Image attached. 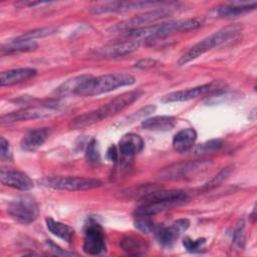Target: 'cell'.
I'll use <instances>...</instances> for the list:
<instances>
[{"instance_id":"obj_1","label":"cell","mask_w":257,"mask_h":257,"mask_svg":"<svg viewBox=\"0 0 257 257\" xmlns=\"http://www.w3.org/2000/svg\"><path fill=\"white\" fill-rule=\"evenodd\" d=\"M143 94V91L141 90H132L124 93H121L120 95L114 97L112 100L107 102L106 104L87 111L85 113L79 114L73 119H71L69 123V127L72 130H79L84 128L86 126H89L93 123H96L102 119L108 118L110 116L115 115L116 113L122 111L126 107H128L132 103H134L141 95Z\"/></svg>"},{"instance_id":"obj_2","label":"cell","mask_w":257,"mask_h":257,"mask_svg":"<svg viewBox=\"0 0 257 257\" xmlns=\"http://www.w3.org/2000/svg\"><path fill=\"white\" fill-rule=\"evenodd\" d=\"M203 21L200 18H190L173 20L169 22H163L161 24H151L149 26L137 28L126 31V35L135 40H152L158 38H164L178 32H185L196 29L202 25Z\"/></svg>"},{"instance_id":"obj_3","label":"cell","mask_w":257,"mask_h":257,"mask_svg":"<svg viewBox=\"0 0 257 257\" xmlns=\"http://www.w3.org/2000/svg\"><path fill=\"white\" fill-rule=\"evenodd\" d=\"M136 78L128 73H108L97 77L90 76L78 88L76 94L81 96H92L115 90L122 86L133 85Z\"/></svg>"},{"instance_id":"obj_4","label":"cell","mask_w":257,"mask_h":257,"mask_svg":"<svg viewBox=\"0 0 257 257\" xmlns=\"http://www.w3.org/2000/svg\"><path fill=\"white\" fill-rule=\"evenodd\" d=\"M240 30H241V26L239 24H232V25H228L226 27L219 29L218 31H216L213 34H211L210 36L202 39L201 41H199L198 43L193 45L188 51H186L178 59V61H177L178 65H180V66L185 65V64L189 63L190 61L203 55L207 51L211 50L212 48L225 43L226 41H228L229 39L234 37L238 32H240Z\"/></svg>"},{"instance_id":"obj_5","label":"cell","mask_w":257,"mask_h":257,"mask_svg":"<svg viewBox=\"0 0 257 257\" xmlns=\"http://www.w3.org/2000/svg\"><path fill=\"white\" fill-rule=\"evenodd\" d=\"M38 184L43 187L66 190V191H83L98 188L102 185L99 180L83 177H44L38 180Z\"/></svg>"},{"instance_id":"obj_6","label":"cell","mask_w":257,"mask_h":257,"mask_svg":"<svg viewBox=\"0 0 257 257\" xmlns=\"http://www.w3.org/2000/svg\"><path fill=\"white\" fill-rule=\"evenodd\" d=\"M7 211L13 220L23 225L34 222L39 213L38 204L31 196H21L14 199L9 203Z\"/></svg>"},{"instance_id":"obj_7","label":"cell","mask_w":257,"mask_h":257,"mask_svg":"<svg viewBox=\"0 0 257 257\" xmlns=\"http://www.w3.org/2000/svg\"><path fill=\"white\" fill-rule=\"evenodd\" d=\"M172 13V8H158V9H154L148 12H145L143 14L137 15L126 21H123L121 23L116 24L113 28H111V30L113 31H130V30H134L137 28H141V27H145V26H149L151 25L150 23L155 22L159 19H162L168 15H170Z\"/></svg>"},{"instance_id":"obj_8","label":"cell","mask_w":257,"mask_h":257,"mask_svg":"<svg viewBox=\"0 0 257 257\" xmlns=\"http://www.w3.org/2000/svg\"><path fill=\"white\" fill-rule=\"evenodd\" d=\"M83 252L88 255H100L105 249V237L101 226L96 222H89L84 230Z\"/></svg>"},{"instance_id":"obj_9","label":"cell","mask_w":257,"mask_h":257,"mask_svg":"<svg viewBox=\"0 0 257 257\" xmlns=\"http://www.w3.org/2000/svg\"><path fill=\"white\" fill-rule=\"evenodd\" d=\"M205 165L204 161L182 162L160 170L157 176L161 180H182L198 173Z\"/></svg>"},{"instance_id":"obj_10","label":"cell","mask_w":257,"mask_h":257,"mask_svg":"<svg viewBox=\"0 0 257 257\" xmlns=\"http://www.w3.org/2000/svg\"><path fill=\"white\" fill-rule=\"evenodd\" d=\"M190 226V221L187 218H182L174 221L169 226H157L155 232L157 241L164 247H172L181 234H183Z\"/></svg>"},{"instance_id":"obj_11","label":"cell","mask_w":257,"mask_h":257,"mask_svg":"<svg viewBox=\"0 0 257 257\" xmlns=\"http://www.w3.org/2000/svg\"><path fill=\"white\" fill-rule=\"evenodd\" d=\"M143 203H160L168 206L182 203L187 200L186 192L177 189H155L142 198Z\"/></svg>"},{"instance_id":"obj_12","label":"cell","mask_w":257,"mask_h":257,"mask_svg":"<svg viewBox=\"0 0 257 257\" xmlns=\"http://www.w3.org/2000/svg\"><path fill=\"white\" fill-rule=\"evenodd\" d=\"M157 2L149 1H110L97 4L90 9L92 14H103L111 12H125L128 10L140 9L149 5H154Z\"/></svg>"},{"instance_id":"obj_13","label":"cell","mask_w":257,"mask_h":257,"mask_svg":"<svg viewBox=\"0 0 257 257\" xmlns=\"http://www.w3.org/2000/svg\"><path fill=\"white\" fill-rule=\"evenodd\" d=\"M0 181L3 185L20 191H29L34 186L33 181L28 175L13 169L2 168L0 171Z\"/></svg>"},{"instance_id":"obj_14","label":"cell","mask_w":257,"mask_h":257,"mask_svg":"<svg viewBox=\"0 0 257 257\" xmlns=\"http://www.w3.org/2000/svg\"><path fill=\"white\" fill-rule=\"evenodd\" d=\"M213 83H206L203 85H199L196 87H191L188 89L183 90H177L170 92L166 95H164L161 98L162 102L169 103V102H180V101H188L194 98H197L208 91H210L213 87Z\"/></svg>"},{"instance_id":"obj_15","label":"cell","mask_w":257,"mask_h":257,"mask_svg":"<svg viewBox=\"0 0 257 257\" xmlns=\"http://www.w3.org/2000/svg\"><path fill=\"white\" fill-rule=\"evenodd\" d=\"M139 40H125L95 50V54L100 57H119L136 51L140 46Z\"/></svg>"},{"instance_id":"obj_16","label":"cell","mask_w":257,"mask_h":257,"mask_svg":"<svg viewBox=\"0 0 257 257\" xmlns=\"http://www.w3.org/2000/svg\"><path fill=\"white\" fill-rule=\"evenodd\" d=\"M48 136V127H38L31 130L22 138L20 147L25 152H34L46 142Z\"/></svg>"},{"instance_id":"obj_17","label":"cell","mask_w":257,"mask_h":257,"mask_svg":"<svg viewBox=\"0 0 257 257\" xmlns=\"http://www.w3.org/2000/svg\"><path fill=\"white\" fill-rule=\"evenodd\" d=\"M36 73H37V70L31 67H23V68L2 71L0 74V85L1 86L13 85L35 76Z\"/></svg>"},{"instance_id":"obj_18","label":"cell","mask_w":257,"mask_h":257,"mask_svg":"<svg viewBox=\"0 0 257 257\" xmlns=\"http://www.w3.org/2000/svg\"><path fill=\"white\" fill-rule=\"evenodd\" d=\"M145 143L141 136L137 134H126L118 142L119 153L127 158L134 157L135 155L141 153L144 149Z\"/></svg>"},{"instance_id":"obj_19","label":"cell","mask_w":257,"mask_h":257,"mask_svg":"<svg viewBox=\"0 0 257 257\" xmlns=\"http://www.w3.org/2000/svg\"><path fill=\"white\" fill-rule=\"evenodd\" d=\"M256 5H257L256 1L249 2V3L235 2L232 4H226V5H221L219 7H216V9L211 11V14H213L216 17H231V16L244 14L246 12L254 10L256 8Z\"/></svg>"},{"instance_id":"obj_20","label":"cell","mask_w":257,"mask_h":257,"mask_svg":"<svg viewBox=\"0 0 257 257\" xmlns=\"http://www.w3.org/2000/svg\"><path fill=\"white\" fill-rule=\"evenodd\" d=\"M197 140V132L192 127L179 131L173 138V148L178 153H186L190 151Z\"/></svg>"},{"instance_id":"obj_21","label":"cell","mask_w":257,"mask_h":257,"mask_svg":"<svg viewBox=\"0 0 257 257\" xmlns=\"http://www.w3.org/2000/svg\"><path fill=\"white\" fill-rule=\"evenodd\" d=\"M46 112L35 108V107H26L19 110L11 111L6 114H3L1 116V123H13L16 121H22V120H28V119H36V118H42L46 116Z\"/></svg>"},{"instance_id":"obj_22","label":"cell","mask_w":257,"mask_h":257,"mask_svg":"<svg viewBox=\"0 0 257 257\" xmlns=\"http://www.w3.org/2000/svg\"><path fill=\"white\" fill-rule=\"evenodd\" d=\"M176 123L177 119L172 115H157L145 118L142 121V126L148 131L167 132L172 130Z\"/></svg>"},{"instance_id":"obj_23","label":"cell","mask_w":257,"mask_h":257,"mask_svg":"<svg viewBox=\"0 0 257 257\" xmlns=\"http://www.w3.org/2000/svg\"><path fill=\"white\" fill-rule=\"evenodd\" d=\"M120 248L131 255H142L148 250V243L140 236L126 235L119 242Z\"/></svg>"},{"instance_id":"obj_24","label":"cell","mask_w":257,"mask_h":257,"mask_svg":"<svg viewBox=\"0 0 257 257\" xmlns=\"http://www.w3.org/2000/svg\"><path fill=\"white\" fill-rule=\"evenodd\" d=\"M45 224H46L47 229L54 236L62 239L63 241H65L67 243L71 242L73 235H74V230L70 226L63 224L61 222L55 221L50 217L45 218Z\"/></svg>"},{"instance_id":"obj_25","label":"cell","mask_w":257,"mask_h":257,"mask_svg":"<svg viewBox=\"0 0 257 257\" xmlns=\"http://www.w3.org/2000/svg\"><path fill=\"white\" fill-rule=\"evenodd\" d=\"M91 75L88 74H82V75H78L72 78L67 79L66 81H64L63 83H61L57 89H56V94L63 96V95H69V94H76L78 88L80 87V85L87 80Z\"/></svg>"},{"instance_id":"obj_26","label":"cell","mask_w":257,"mask_h":257,"mask_svg":"<svg viewBox=\"0 0 257 257\" xmlns=\"http://www.w3.org/2000/svg\"><path fill=\"white\" fill-rule=\"evenodd\" d=\"M38 47V44L35 41H15L11 40L10 42L2 45L1 54H12L18 52H30L35 50Z\"/></svg>"},{"instance_id":"obj_27","label":"cell","mask_w":257,"mask_h":257,"mask_svg":"<svg viewBox=\"0 0 257 257\" xmlns=\"http://www.w3.org/2000/svg\"><path fill=\"white\" fill-rule=\"evenodd\" d=\"M56 28L55 27H43V28H38V29H34L31 31H28L20 36H17L16 38H14L13 40L15 41H34V39L36 38H40V37H45L47 35H51L53 33L56 32Z\"/></svg>"},{"instance_id":"obj_28","label":"cell","mask_w":257,"mask_h":257,"mask_svg":"<svg viewBox=\"0 0 257 257\" xmlns=\"http://www.w3.org/2000/svg\"><path fill=\"white\" fill-rule=\"evenodd\" d=\"M156 110V106L155 105H147L145 107L140 108L139 110L133 112L132 114L127 115L125 118H123L120 122V124H131L134 123L138 120H142L143 118H146L148 115L152 114L154 111Z\"/></svg>"},{"instance_id":"obj_29","label":"cell","mask_w":257,"mask_h":257,"mask_svg":"<svg viewBox=\"0 0 257 257\" xmlns=\"http://www.w3.org/2000/svg\"><path fill=\"white\" fill-rule=\"evenodd\" d=\"M85 160L90 165H98L100 163V153L97 141L95 139H91L86 146Z\"/></svg>"},{"instance_id":"obj_30","label":"cell","mask_w":257,"mask_h":257,"mask_svg":"<svg viewBox=\"0 0 257 257\" xmlns=\"http://www.w3.org/2000/svg\"><path fill=\"white\" fill-rule=\"evenodd\" d=\"M135 227L144 233L154 232L157 228V225L151 219L150 216H136Z\"/></svg>"},{"instance_id":"obj_31","label":"cell","mask_w":257,"mask_h":257,"mask_svg":"<svg viewBox=\"0 0 257 257\" xmlns=\"http://www.w3.org/2000/svg\"><path fill=\"white\" fill-rule=\"evenodd\" d=\"M223 146H224V143H223L222 140H220V139H213V140L207 141V142L201 144L200 146H198V148L196 149V153H198V154L211 153V152L220 150Z\"/></svg>"},{"instance_id":"obj_32","label":"cell","mask_w":257,"mask_h":257,"mask_svg":"<svg viewBox=\"0 0 257 257\" xmlns=\"http://www.w3.org/2000/svg\"><path fill=\"white\" fill-rule=\"evenodd\" d=\"M233 243L238 248H243L245 244V222L240 220L233 233Z\"/></svg>"},{"instance_id":"obj_33","label":"cell","mask_w":257,"mask_h":257,"mask_svg":"<svg viewBox=\"0 0 257 257\" xmlns=\"http://www.w3.org/2000/svg\"><path fill=\"white\" fill-rule=\"evenodd\" d=\"M205 242H206L205 238H198L194 240L190 237H185L183 240V246L185 247L186 250L190 252H196L205 244Z\"/></svg>"},{"instance_id":"obj_34","label":"cell","mask_w":257,"mask_h":257,"mask_svg":"<svg viewBox=\"0 0 257 257\" xmlns=\"http://www.w3.org/2000/svg\"><path fill=\"white\" fill-rule=\"evenodd\" d=\"M0 146H1V153H0V159H1V161H3V162L10 161L11 158H12L10 145H9L8 141L5 140L3 137H1Z\"/></svg>"},{"instance_id":"obj_35","label":"cell","mask_w":257,"mask_h":257,"mask_svg":"<svg viewBox=\"0 0 257 257\" xmlns=\"http://www.w3.org/2000/svg\"><path fill=\"white\" fill-rule=\"evenodd\" d=\"M159 64H160V62L156 59L145 58V59H141L138 62H136L135 66L139 69H149V68H153Z\"/></svg>"},{"instance_id":"obj_36","label":"cell","mask_w":257,"mask_h":257,"mask_svg":"<svg viewBox=\"0 0 257 257\" xmlns=\"http://www.w3.org/2000/svg\"><path fill=\"white\" fill-rule=\"evenodd\" d=\"M118 153H119V151L117 150L116 146L111 145V146L107 149V151H106V158H107L110 162L115 163V162L118 161Z\"/></svg>"}]
</instances>
